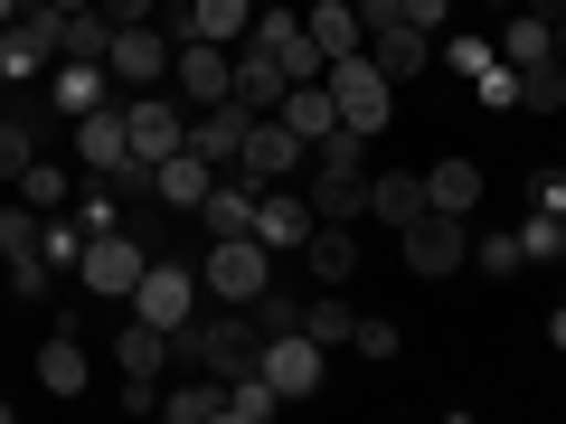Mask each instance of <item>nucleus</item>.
Returning a JSON list of instances; mask_svg holds the SVG:
<instances>
[{
    "instance_id": "a211bd4d",
    "label": "nucleus",
    "mask_w": 566,
    "mask_h": 424,
    "mask_svg": "<svg viewBox=\"0 0 566 424\" xmlns=\"http://www.w3.org/2000/svg\"><path fill=\"white\" fill-rule=\"evenodd\" d=\"M368 57H378V76L387 85H406V76H424V66H434V39H424V29H406V20H387V29H368Z\"/></svg>"
},
{
    "instance_id": "72a5a7b5",
    "label": "nucleus",
    "mask_w": 566,
    "mask_h": 424,
    "mask_svg": "<svg viewBox=\"0 0 566 424\" xmlns=\"http://www.w3.org/2000/svg\"><path fill=\"white\" fill-rule=\"evenodd\" d=\"M29 161H39V114L20 104V114H0V180H20Z\"/></svg>"
},
{
    "instance_id": "b1692460",
    "label": "nucleus",
    "mask_w": 566,
    "mask_h": 424,
    "mask_svg": "<svg viewBox=\"0 0 566 424\" xmlns=\"http://www.w3.org/2000/svg\"><path fill=\"white\" fill-rule=\"evenodd\" d=\"M114 359H123V386H161V368H170V330H151V321H123V340H114Z\"/></svg>"
},
{
    "instance_id": "37998d69",
    "label": "nucleus",
    "mask_w": 566,
    "mask_h": 424,
    "mask_svg": "<svg viewBox=\"0 0 566 424\" xmlns=\"http://www.w3.org/2000/svg\"><path fill=\"white\" fill-rule=\"evenodd\" d=\"M48 283H57V264H48V255H20V264H10V293H20V303H48Z\"/></svg>"
},
{
    "instance_id": "de8ad7c7",
    "label": "nucleus",
    "mask_w": 566,
    "mask_h": 424,
    "mask_svg": "<svg viewBox=\"0 0 566 424\" xmlns=\"http://www.w3.org/2000/svg\"><path fill=\"white\" fill-rule=\"evenodd\" d=\"M547 349H566V303H557V311H547Z\"/></svg>"
},
{
    "instance_id": "f704fd0d",
    "label": "nucleus",
    "mask_w": 566,
    "mask_h": 424,
    "mask_svg": "<svg viewBox=\"0 0 566 424\" xmlns=\"http://www.w3.org/2000/svg\"><path fill=\"white\" fill-rule=\"evenodd\" d=\"M39 255L57 264V274H76V264H85V226H76V208H57V218L39 226Z\"/></svg>"
},
{
    "instance_id": "49530a36",
    "label": "nucleus",
    "mask_w": 566,
    "mask_h": 424,
    "mask_svg": "<svg viewBox=\"0 0 566 424\" xmlns=\"http://www.w3.org/2000/svg\"><path fill=\"white\" fill-rule=\"evenodd\" d=\"M520 10H538V20H547V29H557V20H566V0H520Z\"/></svg>"
},
{
    "instance_id": "6e6552de",
    "label": "nucleus",
    "mask_w": 566,
    "mask_h": 424,
    "mask_svg": "<svg viewBox=\"0 0 566 424\" xmlns=\"http://www.w3.org/2000/svg\"><path fill=\"white\" fill-rule=\"evenodd\" d=\"M170 57H180V39H170L161 20L114 29V47H104V66H114V85H123V95H142V85H170Z\"/></svg>"
},
{
    "instance_id": "7c9ffc66",
    "label": "nucleus",
    "mask_w": 566,
    "mask_h": 424,
    "mask_svg": "<svg viewBox=\"0 0 566 424\" xmlns=\"http://www.w3.org/2000/svg\"><path fill=\"white\" fill-rule=\"evenodd\" d=\"M283 123H293L303 141H322L331 123H340V104H331V85H322V76H312V85H293V95H283Z\"/></svg>"
},
{
    "instance_id": "3c124183",
    "label": "nucleus",
    "mask_w": 566,
    "mask_h": 424,
    "mask_svg": "<svg viewBox=\"0 0 566 424\" xmlns=\"http://www.w3.org/2000/svg\"><path fill=\"white\" fill-rule=\"evenodd\" d=\"M557 66H566V20H557Z\"/></svg>"
},
{
    "instance_id": "7ed1b4c3",
    "label": "nucleus",
    "mask_w": 566,
    "mask_h": 424,
    "mask_svg": "<svg viewBox=\"0 0 566 424\" xmlns=\"http://www.w3.org/2000/svg\"><path fill=\"white\" fill-rule=\"evenodd\" d=\"M322 85H331V104H340L349 132H387V114H397V85L378 76V57H368V47L331 57V66H322Z\"/></svg>"
},
{
    "instance_id": "f03ea898",
    "label": "nucleus",
    "mask_w": 566,
    "mask_h": 424,
    "mask_svg": "<svg viewBox=\"0 0 566 424\" xmlns=\"http://www.w3.org/2000/svg\"><path fill=\"white\" fill-rule=\"evenodd\" d=\"M264 283H274V255H264L255 236H208V255H199V293H208V303L245 311Z\"/></svg>"
},
{
    "instance_id": "09e8293b",
    "label": "nucleus",
    "mask_w": 566,
    "mask_h": 424,
    "mask_svg": "<svg viewBox=\"0 0 566 424\" xmlns=\"http://www.w3.org/2000/svg\"><path fill=\"white\" fill-rule=\"evenodd\" d=\"M20 10H29V0H0V29H10V20H20Z\"/></svg>"
},
{
    "instance_id": "8fccbe9b",
    "label": "nucleus",
    "mask_w": 566,
    "mask_h": 424,
    "mask_svg": "<svg viewBox=\"0 0 566 424\" xmlns=\"http://www.w3.org/2000/svg\"><path fill=\"white\" fill-rule=\"evenodd\" d=\"M48 10H95V0H48Z\"/></svg>"
},
{
    "instance_id": "9d476101",
    "label": "nucleus",
    "mask_w": 566,
    "mask_h": 424,
    "mask_svg": "<svg viewBox=\"0 0 566 424\" xmlns=\"http://www.w3.org/2000/svg\"><path fill=\"white\" fill-rule=\"evenodd\" d=\"M76 170H85V180H123V170H133V123H123V95L95 104V114L76 123Z\"/></svg>"
},
{
    "instance_id": "aec40b11",
    "label": "nucleus",
    "mask_w": 566,
    "mask_h": 424,
    "mask_svg": "<svg viewBox=\"0 0 566 424\" xmlns=\"http://www.w3.org/2000/svg\"><path fill=\"white\" fill-rule=\"evenodd\" d=\"M208 180H218V161H199V151H170V161H151V199L161 208H189V218H199V199H208Z\"/></svg>"
},
{
    "instance_id": "f257e3e1",
    "label": "nucleus",
    "mask_w": 566,
    "mask_h": 424,
    "mask_svg": "<svg viewBox=\"0 0 566 424\" xmlns=\"http://www.w3.org/2000/svg\"><path fill=\"white\" fill-rule=\"evenodd\" d=\"M397 245H406V274H416V283H444V274H463V264H472V218L424 208V218L397 226Z\"/></svg>"
},
{
    "instance_id": "f3484780",
    "label": "nucleus",
    "mask_w": 566,
    "mask_h": 424,
    "mask_svg": "<svg viewBox=\"0 0 566 424\" xmlns=\"http://www.w3.org/2000/svg\"><path fill=\"white\" fill-rule=\"evenodd\" d=\"M255 199H264V189L245 180V170H218V180H208V199H199L208 236H255Z\"/></svg>"
},
{
    "instance_id": "9b49d317",
    "label": "nucleus",
    "mask_w": 566,
    "mask_h": 424,
    "mask_svg": "<svg viewBox=\"0 0 566 424\" xmlns=\"http://www.w3.org/2000/svg\"><path fill=\"white\" fill-rule=\"evenodd\" d=\"M123 123H133V161H170L189 141V114H180V95H123Z\"/></svg>"
},
{
    "instance_id": "c756f323",
    "label": "nucleus",
    "mask_w": 566,
    "mask_h": 424,
    "mask_svg": "<svg viewBox=\"0 0 566 424\" xmlns=\"http://www.w3.org/2000/svg\"><path fill=\"white\" fill-rule=\"evenodd\" d=\"M491 47H501L510 66H547V57H557V29H547L538 10H510V29H501Z\"/></svg>"
},
{
    "instance_id": "bb28decb",
    "label": "nucleus",
    "mask_w": 566,
    "mask_h": 424,
    "mask_svg": "<svg viewBox=\"0 0 566 424\" xmlns=\"http://www.w3.org/2000/svg\"><path fill=\"white\" fill-rule=\"evenodd\" d=\"M424 208L472 218V208H482V161H434V170H424Z\"/></svg>"
},
{
    "instance_id": "2f4dec72",
    "label": "nucleus",
    "mask_w": 566,
    "mask_h": 424,
    "mask_svg": "<svg viewBox=\"0 0 566 424\" xmlns=\"http://www.w3.org/2000/svg\"><path fill=\"white\" fill-rule=\"evenodd\" d=\"M104 47H114L104 10H57V57H104Z\"/></svg>"
},
{
    "instance_id": "423d86ee",
    "label": "nucleus",
    "mask_w": 566,
    "mask_h": 424,
    "mask_svg": "<svg viewBox=\"0 0 566 424\" xmlns=\"http://www.w3.org/2000/svg\"><path fill=\"white\" fill-rule=\"evenodd\" d=\"M255 368H264V378H274V396L293 405V396H322V378H331V349L312 340L303 321H293V330H264V349H255Z\"/></svg>"
},
{
    "instance_id": "5fc2aeb1",
    "label": "nucleus",
    "mask_w": 566,
    "mask_h": 424,
    "mask_svg": "<svg viewBox=\"0 0 566 424\" xmlns=\"http://www.w3.org/2000/svg\"><path fill=\"white\" fill-rule=\"evenodd\" d=\"M255 10H264V0H255Z\"/></svg>"
},
{
    "instance_id": "39448f33",
    "label": "nucleus",
    "mask_w": 566,
    "mask_h": 424,
    "mask_svg": "<svg viewBox=\"0 0 566 424\" xmlns=\"http://www.w3.org/2000/svg\"><path fill=\"white\" fill-rule=\"evenodd\" d=\"M123 311H133V321H151V330H180L189 311H199V264H180V255H151Z\"/></svg>"
},
{
    "instance_id": "20e7f679",
    "label": "nucleus",
    "mask_w": 566,
    "mask_h": 424,
    "mask_svg": "<svg viewBox=\"0 0 566 424\" xmlns=\"http://www.w3.org/2000/svg\"><path fill=\"white\" fill-rule=\"evenodd\" d=\"M142 264H151V236H133V226H104V236H85V264H76V283L95 293V303H133Z\"/></svg>"
},
{
    "instance_id": "c85d7f7f",
    "label": "nucleus",
    "mask_w": 566,
    "mask_h": 424,
    "mask_svg": "<svg viewBox=\"0 0 566 424\" xmlns=\"http://www.w3.org/2000/svg\"><path fill=\"white\" fill-rule=\"evenodd\" d=\"M10 189H20V199L39 208V218H57V208L76 199V161H48V151H39V161H29V170H20Z\"/></svg>"
},
{
    "instance_id": "864d4df0",
    "label": "nucleus",
    "mask_w": 566,
    "mask_h": 424,
    "mask_svg": "<svg viewBox=\"0 0 566 424\" xmlns=\"http://www.w3.org/2000/svg\"><path fill=\"white\" fill-rule=\"evenodd\" d=\"M161 10H189V0H161Z\"/></svg>"
},
{
    "instance_id": "5701e85b",
    "label": "nucleus",
    "mask_w": 566,
    "mask_h": 424,
    "mask_svg": "<svg viewBox=\"0 0 566 424\" xmlns=\"http://www.w3.org/2000/svg\"><path fill=\"white\" fill-rule=\"evenodd\" d=\"M303 264H312V283H331V293H340L349 274H359V226H312V245H303Z\"/></svg>"
},
{
    "instance_id": "a878e982",
    "label": "nucleus",
    "mask_w": 566,
    "mask_h": 424,
    "mask_svg": "<svg viewBox=\"0 0 566 424\" xmlns=\"http://www.w3.org/2000/svg\"><path fill=\"white\" fill-rule=\"evenodd\" d=\"M303 29H312V47H322V57H349V47L368 39V29H359V0H312Z\"/></svg>"
},
{
    "instance_id": "412c9836",
    "label": "nucleus",
    "mask_w": 566,
    "mask_h": 424,
    "mask_svg": "<svg viewBox=\"0 0 566 424\" xmlns=\"http://www.w3.org/2000/svg\"><path fill=\"white\" fill-rule=\"evenodd\" d=\"M303 199H312V218H331V226H359L368 218V180H359V170H322V161H312Z\"/></svg>"
},
{
    "instance_id": "1a4fd4ad",
    "label": "nucleus",
    "mask_w": 566,
    "mask_h": 424,
    "mask_svg": "<svg viewBox=\"0 0 566 424\" xmlns=\"http://www.w3.org/2000/svg\"><path fill=\"white\" fill-rule=\"evenodd\" d=\"M48 66H57V10L29 0L20 20L0 29V85H29V76H48Z\"/></svg>"
},
{
    "instance_id": "4be33fe9",
    "label": "nucleus",
    "mask_w": 566,
    "mask_h": 424,
    "mask_svg": "<svg viewBox=\"0 0 566 424\" xmlns=\"http://www.w3.org/2000/svg\"><path fill=\"white\" fill-rule=\"evenodd\" d=\"M161 415H170V424H227V378L180 368V386H161Z\"/></svg>"
},
{
    "instance_id": "2eb2a0df",
    "label": "nucleus",
    "mask_w": 566,
    "mask_h": 424,
    "mask_svg": "<svg viewBox=\"0 0 566 424\" xmlns=\"http://www.w3.org/2000/svg\"><path fill=\"white\" fill-rule=\"evenodd\" d=\"M48 104H57L66 123H85L95 104H114V66H104V57H57V76H48Z\"/></svg>"
},
{
    "instance_id": "c03bdc74",
    "label": "nucleus",
    "mask_w": 566,
    "mask_h": 424,
    "mask_svg": "<svg viewBox=\"0 0 566 424\" xmlns=\"http://www.w3.org/2000/svg\"><path fill=\"white\" fill-rule=\"evenodd\" d=\"M95 10H104L114 29H133V20H161V0H95Z\"/></svg>"
},
{
    "instance_id": "4468645a",
    "label": "nucleus",
    "mask_w": 566,
    "mask_h": 424,
    "mask_svg": "<svg viewBox=\"0 0 566 424\" xmlns=\"http://www.w3.org/2000/svg\"><path fill=\"white\" fill-rule=\"evenodd\" d=\"M312 226H322V218H312V199H293V189H264V199H255V245H264V255H303Z\"/></svg>"
},
{
    "instance_id": "c9c22d12",
    "label": "nucleus",
    "mask_w": 566,
    "mask_h": 424,
    "mask_svg": "<svg viewBox=\"0 0 566 424\" xmlns=\"http://www.w3.org/2000/svg\"><path fill=\"white\" fill-rule=\"evenodd\" d=\"M520 114H566V66H520Z\"/></svg>"
},
{
    "instance_id": "f8f14e48",
    "label": "nucleus",
    "mask_w": 566,
    "mask_h": 424,
    "mask_svg": "<svg viewBox=\"0 0 566 424\" xmlns=\"http://www.w3.org/2000/svg\"><path fill=\"white\" fill-rule=\"evenodd\" d=\"M170 85H180V104H218V95H237V47H218V39H180Z\"/></svg>"
},
{
    "instance_id": "393cba45",
    "label": "nucleus",
    "mask_w": 566,
    "mask_h": 424,
    "mask_svg": "<svg viewBox=\"0 0 566 424\" xmlns=\"http://www.w3.org/2000/svg\"><path fill=\"white\" fill-rule=\"evenodd\" d=\"M85 378H95V368H85V340L57 321V340L39 349V386H48V396H85Z\"/></svg>"
},
{
    "instance_id": "ea45409f",
    "label": "nucleus",
    "mask_w": 566,
    "mask_h": 424,
    "mask_svg": "<svg viewBox=\"0 0 566 424\" xmlns=\"http://www.w3.org/2000/svg\"><path fill=\"white\" fill-rule=\"evenodd\" d=\"M472 264H482L491 283H510V274L528 264V255H520V226H501V236H472Z\"/></svg>"
},
{
    "instance_id": "0eeeda50",
    "label": "nucleus",
    "mask_w": 566,
    "mask_h": 424,
    "mask_svg": "<svg viewBox=\"0 0 566 424\" xmlns=\"http://www.w3.org/2000/svg\"><path fill=\"white\" fill-rule=\"evenodd\" d=\"M237 170L255 189H293V170H312V141L293 132L283 114H255V132H245V151H237Z\"/></svg>"
},
{
    "instance_id": "a18cd8bd",
    "label": "nucleus",
    "mask_w": 566,
    "mask_h": 424,
    "mask_svg": "<svg viewBox=\"0 0 566 424\" xmlns=\"http://www.w3.org/2000/svg\"><path fill=\"white\" fill-rule=\"evenodd\" d=\"M397 20H406V29H424V39H434V29H444V0H397Z\"/></svg>"
},
{
    "instance_id": "e433bc0d",
    "label": "nucleus",
    "mask_w": 566,
    "mask_h": 424,
    "mask_svg": "<svg viewBox=\"0 0 566 424\" xmlns=\"http://www.w3.org/2000/svg\"><path fill=\"white\" fill-rule=\"evenodd\" d=\"M39 208H29V199H10V208H0V264H20V255H39Z\"/></svg>"
},
{
    "instance_id": "dca6fc26",
    "label": "nucleus",
    "mask_w": 566,
    "mask_h": 424,
    "mask_svg": "<svg viewBox=\"0 0 566 424\" xmlns=\"http://www.w3.org/2000/svg\"><path fill=\"white\" fill-rule=\"evenodd\" d=\"M170 39H218V47H237L245 29H255V0H189V10H170Z\"/></svg>"
},
{
    "instance_id": "4c0bfd02",
    "label": "nucleus",
    "mask_w": 566,
    "mask_h": 424,
    "mask_svg": "<svg viewBox=\"0 0 566 424\" xmlns=\"http://www.w3.org/2000/svg\"><path fill=\"white\" fill-rule=\"evenodd\" d=\"M303 330H312V340H322V349H340L349 330H359V311H349L340 293H322V303H303Z\"/></svg>"
},
{
    "instance_id": "a19ab883",
    "label": "nucleus",
    "mask_w": 566,
    "mask_h": 424,
    "mask_svg": "<svg viewBox=\"0 0 566 424\" xmlns=\"http://www.w3.org/2000/svg\"><path fill=\"white\" fill-rule=\"evenodd\" d=\"M491 57H501V47H491L482 29H463V39H444V66H453V76H482Z\"/></svg>"
},
{
    "instance_id": "79ce46f5",
    "label": "nucleus",
    "mask_w": 566,
    "mask_h": 424,
    "mask_svg": "<svg viewBox=\"0 0 566 424\" xmlns=\"http://www.w3.org/2000/svg\"><path fill=\"white\" fill-rule=\"evenodd\" d=\"M349 349H359V359H378V368H387V359H397L406 340H397V321H368V311H359V330H349Z\"/></svg>"
},
{
    "instance_id": "ddd939ff",
    "label": "nucleus",
    "mask_w": 566,
    "mask_h": 424,
    "mask_svg": "<svg viewBox=\"0 0 566 424\" xmlns=\"http://www.w3.org/2000/svg\"><path fill=\"white\" fill-rule=\"evenodd\" d=\"M245 132H255V104H237V95H218V104H199V114H189V151H199V161H218V170H237Z\"/></svg>"
},
{
    "instance_id": "603ef678",
    "label": "nucleus",
    "mask_w": 566,
    "mask_h": 424,
    "mask_svg": "<svg viewBox=\"0 0 566 424\" xmlns=\"http://www.w3.org/2000/svg\"><path fill=\"white\" fill-rule=\"evenodd\" d=\"M482 10H520V0H482Z\"/></svg>"
},
{
    "instance_id": "cd10ccee",
    "label": "nucleus",
    "mask_w": 566,
    "mask_h": 424,
    "mask_svg": "<svg viewBox=\"0 0 566 424\" xmlns=\"http://www.w3.org/2000/svg\"><path fill=\"white\" fill-rule=\"evenodd\" d=\"M368 218H378V226L424 218V170H387V180H368Z\"/></svg>"
},
{
    "instance_id": "6ab92c4d",
    "label": "nucleus",
    "mask_w": 566,
    "mask_h": 424,
    "mask_svg": "<svg viewBox=\"0 0 566 424\" xmlns=\"http://www.w3.org/2000/svg\"><path fill=\"white\" fill-rule=\"evenodd\" d=\"M283 95H293V76H283L274 47L237 39V104H255V114H283Z\"/></svg>"
},
{
    "instance_id": "473e14b6",
    "label": "nucleus",
    "mask_w": 566,
    "mask_h": 424,
    "mask_svg": "<svg viewBox=\"0 0 566 424\" xmlns=\"http://www.w3.org/2000/svg\"><path fill=\"white\" fill-rule=\"evenodd\" d=\"M264 415H283L274 378H264V368H245V378H227V424H264Z\"/></svg>"
},
{
    "instance_id": "58836bf2",
    "label": "nucleus",
    "mask_w": 566,
    "mask_h": 424,
    "mask_svg": "<svg viewBox=\"0 0 566 424\" xmlns=\"http://www.w3.org/2000/svg\"><path fill=\"white\" fill-rule=\"evenodd\" d=\"M520 255L528 264H566V218H557V208H538V218L520 226Z\"/></svg>"
}]
</instances>
